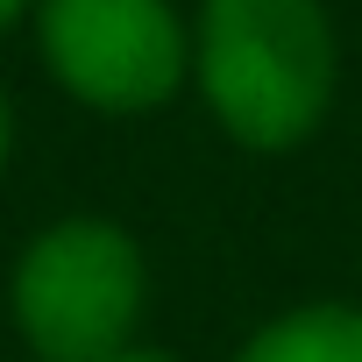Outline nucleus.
Masks as SVG:
<instances>
[{
  "instance_id": "obj_1",
  "label": "nucleus",
  "mask_w": 362,
  "mask_h": 362,
  "mask_svg": "<svg viewBox=\"0 0 362 362\" xmlns=\"http://www.w3.org/2000/svg\"><path fill=\"white\" fill-rule=\"evenodd\" d=\"M199 86L235 142H298L334 93V29L320 0H206Z\"/></svg>"
},
{
  "instance_id": "obj_2",
  "label": "nucleus",
  "mask_w": 362,
  "mask_h": 362,
  "mask_svg": "<svg viewBox=\"0 0 362 362\" xmlns=\"http://www.w3.org/2000/svg\"><path fill=\"white\" fill-rule=\"evenodd\" d=\"M142 313V256L107 221H64L36 235L15 270V320L43 362H107Z\"/></svg>"
},
{
  "instance_id": "obj_3",
  "label": "nucleus",
  "mask_w": 362,
  "mask_h": 362,
  "mask_svg": "<svg viewBox=\"0 0 362 362\" xmlns=\"http://www.w3.org/2000/svg\"><path fill=\"white\" fill-rule=\"evenodd\" d=\"M43 57L86 107L142 114L185 71V29L163 0H43Z\"/></svg>"
},
{
  "instance_id": "obj_4",
  "label": "nucleus",
  "mask_w": 362,
  "mask_h": 362,
  "mask_svg": "<svg viewBox=\"0 0 362 362\" xmlns=\"http://www.w3.org/2000/svg\"><path fill=\"white\" fill-rule=\"evenodd\" d=\"M235 362H362V313L348 305H305L270 320Z\"/></svg>"
},
{
  "instance_id": "obj_5",
  "label": "nucleus",
  "mask_w": 362,
  "mask_h": 362,
  "mask_svg": "<svg viewBox=\"0 0 362 362\" xmlns=\"http://www.w3.org/2000/svg\"><path fill=\"white\" fill-rule=\"evenodd\" d=\"M107 362H170V355H156V348H114Z\"/></svg>"
},
{
  "instance_id": "obj_6",
  "label": "nucleus",
  "mask_w": 362,
  "mask_h": 362,
  "mask_svg": "<svg viewBox=\"0 0 362 362\" xmlns=\"http://www.w3.org/2000/svg\"><path fill=\"white\" fill-rule=\"evenodd\" d=\"M22 8H29V0H0V29H8V22H15Z\"/></svg>"
},
{
  "instance_id": "obj_7",
  "label": "nucleus",
  "mask_w": 362,
  "mask_h": 362,
  "mask_svg": "<svg viewBox=\"0 0 362 362\" xmlns=\"http://www.w3.org/2000/svg\"><path fill=\"white\" fill-rule=\"evenodd\" d=\"M0 156H8V107H0Z\"/></svg>"
}]
</instances>
